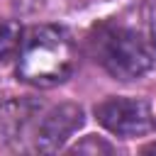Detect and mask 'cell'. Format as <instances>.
<instances>
[{
    "label": "cell",
    "mask_w": 156,
    "mask_h": 156,
    "mask_svg": "<svg viewBox=\"0 0 156 156\" xmlns=\"http://www.w3.org/2000/svg\"><path fill=\"white\" fill-rule=\"evenodd\" d=\"M95 58L117 80H134L151 71L156 61L154 46L127 27H102L95 39Z\"/></svg>",
    "instance_id": "obj_2"
},
{
    "label": "cell",
    "mask_w": 156,
    "mask_h": 156,
    "mask_svg": "<svg viewBox=\"0 0 156 156\" xmlns=\"http://www.w3.org/2000/svg\"><path fill=\"white\" fill-rule=\"evenodd\" d=\"M76 68V46L58 27L41 24L24 34L17 56V76L37 88H54L71 78Z\"/></svg>",
    "instance_id": "obj_1"
},
{
    "label": "cell",
    "mask_w": 156,
    "mask_h": 156,
    "mask_svg": "<svg viewBox=\"0 0 156 156\" xmlns=\"http://www.w3.org/2000/svg\"><path fill=\"white\" fill-rule=\"evenodd\" d=\"M95 117L117 136H141L154 124L149 105L136 98H107L95 107Z\"/></svg>",
    "instance_id": "obj_3"
},
{
    "label": "cell",
    "mask_w": 156,
    "mask_h": 156,
    "mask_svg": "<svg viewBox=\"0 0 156 156\" xmlns=\"http://www.w3.org/2000/svg\"><path fill=\"white\" fill-rule=\"evenodd\" d=\"M151 41H154V51H156V17H154V22H151Z\"/></svg>",
    "instance_id": "obj_8"
},
{
    "label": "cell",
    "mask_w": 156,
    "mask_h": 156,
    "mask_svg": "<svg viewBox=\"0 0 156 156\" xmlns=\"http://www.w3.org/2000/svg\"><path fill=\"white\" fill-rule=\"evenodd\" d=\"M37 112V105L29 100H15L7 102L0 110V141H12L20 139L27 129V124L32 122Z\"/></svg>",
    "instance_id": "obj_5"
},
{
    "label": "cell",
    "mask_w": 156,
    "mask_h": 156,
    "mask_svg": "<svg viewBox=\"0 0 156 156\" xmlns=\"http://www.w3.org/2000/svg\"><path fill=\"white\" fill-rule=\"evenodd\" d=\"M83 151H105V154H110L112 146L105 144V141H98L95 136H90V139H85L83 144H78V146L73 149V154H83Z\"/></svg>",
    "instance_id": "obj_7"
},
{
    "label": "cell",
    "mask_w": 156,
    "mask_h": 156,
    "mask_svg": "<svg viewBox=\"0 0 156 156\" xmlns=\"http://www.w3.org/2000/svg\"><path fill=\"white\" fill-rule=\"evenodd\" d=\"M80 127H83V107L73 102H63L44 115L34 134V146L37 151H44V154L58 151L66 144V139Z\"/></svg>",
    "instance_id": "obj_4"
},
{
    "label": "cell",
    "mask_w": 156,
    "mask_h": 156,
    "mask_svg": "<svg viewBox=\"0 0 156 156\" xmlns=\"http://www.w3.org/2000/svg\"><path fill=\"white\" fill-rule=\"evenodd\" d=\"M146 151H154V154H156V144H154V146H149V149H146Z\"/></svg>",
    "instance_id": "obj_9"
},
{
    "label": "cell",
    "mask_w": 156,
    "mask_h": 156,
    "mask_svg": "<svg viewBox=\"0 0 156 156\" xmlns=\"http://www.w3.org/2000/svg\"><path fill=\"white\" fill-rule=\"evenodd\" d=\"M24 44V32L17 22H2L0 24V61H12L20 56Z\"/></svg>",
    "instance_id": "obj_6"
},
{
    "label": "cell",
    "mask_w": 156,
    "mask_h": 156,
    "mask_svg": "<svg viewBox=\"0 0 156 156\" xmlns=\"http://www.w3.org/2000/svg\"><path fill=\"white\" fill-rule=\"evenodd\" d=\"M154 124H156V119H154Z\"/></svg>",
    "instance_id": "obj_10"
}]
</instances>
